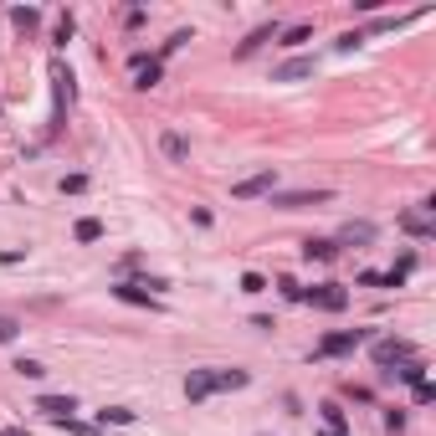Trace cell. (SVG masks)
Wrapping results in <instances>:
<instances>
[{
    "mask_svg": "<svg viewBox=\"0 0 436 436\" xmlns=\"http://www.w3.org/2000/svg\"><path fill=\"white\" fill-rule=\"evenodd\" d=\"M385 431H390V436L405 431V411H385Z\"/></svg>",
    "mask_w": 436,
    "mask_h": 436,
    "instance_id": "32",
    "label": "cell"
},
{
    "mask_svg": "<svg viewBox=\"0 0 436 436\" xmlns=\"http://www.w3.org/2000/svg\"><path fill=\"white\" fill-rule=\"evenodd\" d=\"M426 360H421V354H411V360H405V364H395V380H405V385H421V380H426Z\"/></svg>",
    "mask_w": 436,
    "mask_h": 436,
    "instance_id": "17",
    "label": "cell"
},
{
    "mask_svg": "<svg viewBox=\"0 0 436 436\" xmlns=\"http://www.w3.org/2000/svg\"><path fill=\"white\" fill-rule=\"evenodd\" d=\"M277 31H283V26H277V21H262V26H257V31H252V36H246V42H242V47H236V51H242V57H246V51H257L262 42H277Z\"/></svg>",
    "mask_w": 436,
    "mask_h": 436,
    "instance_id": "18",
    "label": "cell"
},
{
    "mask_svg": "<svg viewBox=\"0 0 436 436\" xmlns=\"http://www.w3.org/2000/svg\"><path fill=\"white\" fill-rule=\"evenodd\" d=\"M36 411H42L47 421H72L77 401H72V395H36Z\"/></svg>",
    "mask_w": 436,
    "mask_h": 436,
    "instance_id": "7",
    "label": "cell"
},
{
    "mask_svg": "<svg viewBox=\"0 0 436 436\" xmlns=\"http://www.w3.org/2000/svg\"><path fill=\"white\" fill-rule=\"evenodd\" d=\"M113 298H124V303H134V308H154V298L144 293L139 283H113Z\"/></svg>",
    "mask_w": 436,
    "mask_h": 436,
    "instance_id": "19",
    "label": "cell"
},
{
    "mask_svg": "<svg viewBox=\"0 0 436 436\" xmlns=\"http://www.w3.org/2000/svg\"><path fill=\"white\" fill-rule=\"evenodd\" d=\"M319 411H324V426H328V431H344V436H349V416H344V405H339V401H324Z\"/></svg>",
    "mask_w": 436,
    "mask_h": 436,
    "instance_id": "21",
    "label": "cell"
},
{
    "mask_svg": "<svg viewBox=\"0 0 436 436\" xmlns=\"http://www.w3.org/2000/svg\"><path fill=\"white\" fill-rule=\"evenodd\" d=\"M339 257V242H328V236H308L303 242V262H334Z\"/></svg>",
    "mask_w": 436,
    "mask_h": 436,
    "instance_id": "11",
    "label": "cell"
},
{
    "mask_svg": "<svg viewBox=\"0 0 436 436\" xmlns=\"http://www.w3.org/2000/svg\"><path fill=\"white\" fill-rule=\"evenodd\" d=\"M303 303H313L319 313H344V308H349V287H339V283L303 287Z\"/></svg>",
    "mask_w": 436,
    "mask_h": 436,
    "instance_id": "2",
    "label": "cell"
},
{
    "mask_svg": "<svg viewBox=\"0 0 436 436\" xmlns=\"http://www.w3.org/2000/svg\"><path fill=\"white\" fill-rule=\"evenodd\" d=\"M313 72H319L313 57H293V62H283V67L272 72V83H298V77H313Z\"/></svg>",
    "mask_w": 436,
    "mask_h": 436,
    "instance_id": "9",
    "label": "cell"
},
{
    "mask_svg": "<svg viewBox=\"0 0 436 436\" xmlns=\"http://www.w3.org/2000/svg\"><path fill=\"white\" fill-rule=\"evenodd\" d=\"M185 42H190V31H175V36H169V42L160 47V57H175V51H180ZM160 57H154V62H160Z\"/></svg>",
    "mask_w": 436,
    "mask_h": 436,
    "instance_id": "27",
    "label": "cell"
},
{
    "mask_svg": "<svg viewBox=\"0 0 436 436\" xmlns=\"http://www.w3.org/2000/svg\"><path fill=\"white\" fill-rule=\"evenodd\" d=\"M128 62H134V87H144V92H149V87H160L165 67H160V62L149 57V51H134V57H128Z\"/></svg>",
    "mask_w": 436,
    "mask_h": 436,
    "instance_id": "6",
    "label": "cell"
},
{
    "mask_svg": "<svg viewBox=\"0 0 436 436\" xmlns=\"http://www.w3.org/2000/svg\"><path fill=\"white\" fill-rule=\"evenodd\" d=\"M272 190H277V169H257V175L231 185V201H257V195H272Z\"/></svg>",
    "mask_w": 436,
    "mask_h": 436,
    "instance_id": "4",
    "label": "cell"
},
{
    "mask_svg": "<svg viewBox=\"0 0 436 436\" xmlns=\"http://www.w3.org/2000/svg\"><path fill=\"white\" fill-rule=\"evenodd\" d=\"M354 283H360V287H385V272H360Z\"/></svg>",
    "mask_w": 436,
    "mask_h": 436,
    "instance_id": "33",
    "label": "cell"
},
{
    "mask_svg": "<svg viewBox=\"0 0 436 436\" xmlns=\"http://www.w3.org/2000/svg\"><path fill=\"white\" fill-rule=\"evenodd\" d=\"M334 201V190H272L267 195V206L277 210H303V206H328Z\"/></svg>",
    "mask_w": 436,
    "mask_h": 436,
    "instance_id": "3",
    "label": "cell"
},
{
    "mask_svg": "<svg viewBox=\"0 0 436 436\" xmlns=\"http://www.w3.org/2000/svg\"><path fill=\"white\" fill-rule=\"evenodd\" d=\"M369 339V328H339V334H324L319 344H313V360H344V354H354Z\"/></svg>",
    "mask_w": 436,
    "mask_h": 436,
    "instance_id": "1",
    "label": "cell"
},
{
    "mask_svg": "<svg viewBox=\"0 0 436 436\" xmlns=\"http://www.w3.org/2000/svg\"><path fill=\"white\" fill-rule=\"evenodd\" d=\"M375 242V226L369 221H349L344 231H339V246H369Z\"/></svg>",
    "mask_w": 436,
    "mask_h": 436,
    "instance_id": "14",
    "label": "cell"
},
{
    "mask_svg": "<svg viewBox=\"0 0 436 436\" xmlns=\"http://www.w3.org/2000/svg\"><path fill=\"white\" fill-rule=\"evenodd\" d=\"M10 369H16L21 380H42V375H47V364H42V360H16Z\"/></svg>",
    "mask_w": 436,
    "mask_h": 436,
    "instance_id": "25",
    "label": "cell"
},
{
    "mask_svg": "<svg viewBox=\"0 0 436 436\" xmlns=\"http://www.w3.org/2000/svg\"><path fill=\"white\" fill-rule=\"evenodd\" d=\"M344 395H349V401H360V405H369V401H375V395H369V390H364V385H349V390H344Z\"/></svg>",
    "mask_w": 436,
    "mask_h": 436,
    "instance_id": "36",
    "label": "cell"
},
{
    "mask_svg": "<svg viewBox=\"0 0 436 436\" xmlns=\"http://www.w3.org/2000/svg\"><path fill=\"white\" fill-rule=\"evenodd\" d=\"M87 190V175H62V195H83Z\"/></svg>",
    "mask_w": 436,
    "mask_h": 436,
    "instance_id": "28",
    "label": "cell"
},
{
    "mask_svg": "<svg viewBox=\"0 0 436 436\" xmlns=\"http://www.w3.org/2000/svg\"><path fill=\"white\" fill-rule=\"evenodd\" d=\"M0 436H31V431H26V426H10V431H0Z\"/></svg>",
    "mask_w": 436,
    "mask_h": 436,
    "instance_id": "37",
    "label": "cell"
},
{
    "mask_svg": "<svg viewBox=\"0 0 436 436\" xmlns=\"http://www.w3.org/2000/svg\"><path fill=\"white\" fill-rule=\"evenodd\" d=\"M16 334H21V319H10V313H0V344H10Z\"/></svg>",
    "mask_w": 436,
    "mask_h": 436,
    "instance_id": "26",
    "label": "cell"
},
{
    "mask_svg": "<svg viewBox=\"0 0 436 436\" xmlns=\"http://www.w3.org/2000/svg\"><path fill=\"white\" fill-rule=\"evenodd\" d=\"M277 293H283V298H293V303H303V287L293 283V277H277Z\"/></svg>",
    "mask_w": 436,
    "mask_h": 436,
    "instance_id": "30",
    "label": "cell"
},
{
    "mask_svg": "<svg viewBox=\"0 0 436 436\" xmlns=\"http://www.w3.org/2000/svg\"><path fill=\"white\" fill-rule=\"evenodd\" d=\"M401 231H411V236L426 242V236H436V221L426 216V210H405V216H401Z\"/></svg>",
    "mask_w": 436,
    "mask_h": 436,
    "instance_id": "13",
    "label": "cell"
},
{
    "mask_svg": "<svg viewBox=\"0 0 436 436\" xmlns=\"http://www.w3.org/2000/svg\"><path fill=\"white\" fill-rule=\"evenodd\" d=\"M313 36V21H298V26H283V31H277V47H303Z\"/></svg>",
    "mask_w": 436,
    "mask_h": 436,
    "instance_id": "20",
    "label": "cell"
},
{
    "mask_svg": "<svg viewBox=\"0 0 436 436\" xmlns=\"http://www.w3.org/2000/svg\"><path fill=\"white\" fill-rule=\"evenodd\" d=\"M436 401V385H431V380H421V385H416V405H431Z\"/></svg>",
    "mask_w": 436,
    "mask_h": 436,
    "instance_id": "31",
    "label": "cell"
},
{
    "mask_svg": "<svg viewBox=\"0 0 436 436\" xmlns=\"http://www.w3.org/2000/svg\"><path fill=\"white\" fill-rule=\"evenodd\" d=\"M103 231H108V226H103L98 216H83V221L72 226V236H77V242H103Z\"/></svg>",
    "mask_w": 436,
    "mask_h": 436,
    "instance_id": "22",
    "label": "cell"
},
{
    "mask_svg": "<svg viewBox=\"0 0 436 436\" xmlns=\"http://www.w3.org/2000/svg\"><path fill=\"white\" fill-rule=\"evenodd\" d=\"M10 21H16V31H36V26H42V10H36V6H16Z\"/></svg>",
    "mask_w": 436,
    "mask_h": 436,
    "instance_id": "23",
    "label": "cell"
},
{
    "mask_svg": "<svg viewBox=\"0 0 436 436\" xmlns=\"http://www.w3.org/2000/svg\"><path fill=\"white\" fill-rule=\"evenodd\" d=\"M51 83H57V118L72 108V67L67 62H51Z\"/></svg>",
    "mask_w": 436,
    "mask_h": 436,
    "instance_id": "8",
    "label": "cell"
},
{
    "mask_svg": "<svg viewBox=\"0 0 436 436\" xmlns=\"http://www.w3.org/2000/svg\"><path fill=\"white\" fill-rule=\"evenodd\" d=\"M16 262H26L21 246H10V252H0V267H16Z\"/></svg>",
    "mask_w": 436,
    "mask_h": 436,
    "instance_id": "35",
    "label": "cell"
},
{
    "mask_svg": "<svg viewBox=\"0 0 436 436\" xmlns=\"http://www.w3.org/2000/svg\"><path fill=\"white\" fill-rule=\"evenodd\" d=\"M360 42H364V31H344V36H339V51H354Z\"/></svg>",
    "mask_w": 436,
    "mask_h": 436,
    "instance_id": "34",
    "label": "cell"
},
{
    "mask_svg": "<svg viewBox=\"0 0 436 436\" xmlns=\"http://www.w3.org/2000/svg\"><path fill=\"white\" fill-rule=\"evenodd\" d=\"M246 385H252L246 369H210V395L216 390H246Z\"/></svg>",
    "mask_w": 436,
    "mask_h": 436,
    "instance_id": "10",
    "label": "cell"
},
{
    "mask_svg": "<svg viewBox=\"0 0 436 436\" xmlns=\"http://www.w3.org/2000/svg\"><path fill=\"white\" fill-rule=\"evenodd\" d=\"M319 436H344V431H319Z\"/></svg>",
    "mask_w": 436,
    "mask_h": 436,
    "instance_id": "38",
    "label": "cell"
},
{
    "mask_svg": "<svg viewBox=\"0 0 436 436\" xmlns=\"http://www.w3.org/2000/svg\"><path fill=\"white\" fill-rule=\"evenodd\" d=\"M242 293H267V277H262V272H246V277H242Z\"/></svg>",
    "mask_w": 436,
    "mask_h": 436,
    "instance_id": "29",
    "label": "cell"
},
{
    "mask_svg": "<svg viewBox=\"0 0 436 436\" xmlns=\"http://www.w3.org/2000/svg\"><path fill=\"white\" fill-rule=\"evenodd\" d=\"M160 149H165V160H175V165L190 160V144H185V139L175 134V128H165V134H160Z\"/></svg>",
    "mask_w": 436,
    "mask_h": 436,
    "instance_id": "15",
    "label": "cell"
},
{
    "mask_svg": "<svg viewBox=\"0 0 436 436\" xmlns=\"http://www.w3.org/2000/svg\"><path fill=\"white\" fill-rule=\"evenodd\" d=\"M369 354H375V364H380V369H390V364H405L416 349L405 344V339H375V349H369Z\"/></svg>",
    "mask_w": 436,
    "mask_h": 436,
    "instance_id": "5",
    "label": "cell"
},
{
    "mask_svg": "<svg viewBox=\"0 0 436 436\" xmlns=\"http://www.w3.org/2000/svg\"><path fill=\"white\" fill-rule=\"evenodd\" d=\"M139 411H128V405H103L98 411V426H134Z\"/></svg>",
    "mask_w": 436,
    "mask_h": 436,
    "instance_id": "16",
    "label": "cell"
},
{
    "mask_svg": "<svg viewBox=\"0 0 436 436\" xmlns=\"http://www.w3.org/2000/svg\"><path fill=\"white\" fill-rule=\"evenodd\" d=\"M185 401H190V405L210 401V369H190V380H185Z\"/></svg>",
    "mask_w": 436,
    "mask_h": 436,
    "instance_id": "12",
    "label": "cell"
},
{
    "mask_svg": "<svg viewBox=\"0 0 436 436\" xmlns=\"http://www.w3.org/2000/svg\"><path fill=\"white\" fill-rule=\"evenodd\" d=\"M72 31H77L72 10H62V16H57V26H51V42H57V47H67V42H72Z\"/></svg>",
    "mask_w": 436,
    "mask_h": 436,
    "instance_id": "24",
    "label": "cell"
}]
</instances>
